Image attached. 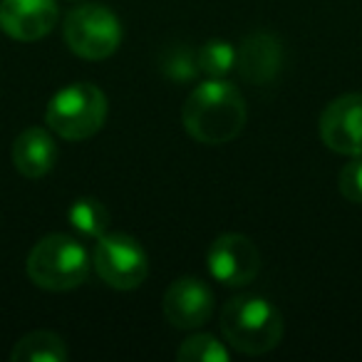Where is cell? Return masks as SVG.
<instances>
[{
    "label": "cell",
    "mask_w": 362,
    "mask_h": 362,
    "mask_svg": "<svg viewBox=\"0 0 362 362\" xmlns=\"http://www.w3.org/2000/svg\"><path fill=\"white\" fill-rule=\"evenodd\" d=\"M236 67L251 85H271L283 67V42L273 33H251L236 50Z\"/></svg>",
    "instance_id": "11"
},
{
    "label": "cell",
    "mask_w": 362,
    "mask_h": 362,
    "mask_svg": "<svg viewBox=\"0 0 362 362\" xmlns=\"http://www.w3.org/2000/svg\"><path fill=\"white\" fill-rule=\"evenodd\" d=\"M107 122V95L92 82H72L52 95L45 124L65 141L92 139Z\"/></svg>",
    "instance_id": "4"
},
{
    "label": "cell",
    "mask_w": 362,
    "mask_h": 362,
    "mask_svg": "<svg viewBox=\"0 0 362 362\" xmlns=\"http://www.w3.org/2000/svg\"><path fill=\"white\" fill-rule=\"evenodd\" d=\"M57 141L50 129L28 127L13 141V166L25 179H42L57 164Z\"/></svg>",
    "instance_id": "12"
},
{
    "label": "cell",
    "mask_w": 362,
    "mask_h": 362,
    "mask_svg": "<svg viewBox=\"0 0 362 362\" xmlns=\"http://www.w3.org/2000/svg\"><path fill=\"white\" fill-rule=\"evenodd\" d=\"M92 266L102 283L115 291H136L149 276V258L141 243L127 233H105L97 238Z\"/></svg>",
    "instance_id": "6"
},
{
    "label": "cell",
    "mask_w": 362,
    "mask_h": 362,
    "mask_svg": "<svg viewBox=\"0 0 362 362\" xmlns=\"http://www.w3.org/2000/svg\"><path fill=\"white\" fill-rule=\"evenodd\" d=\"M67 221L80 236L85 238H100L110 228V211L102 202L92 197L75 199L67 209Z\"/></svg>",
    "instance_id": "14"
},
{
    "label": "cell",
    "mask_w": 362,
    "mask_h": 362,
    "mask_svg": "<svg viewBox=\"0 0 362 362\" xmlns=\"http://www.w3.org/2000/svg\"><path fill=\"white\" fill-rule=\"evenodd\" d=\"M337 192L345 202L362 204V156H350L337 174Z\"/></svg>",
    "instance_id": "17"
},
{
    "label": "cell",
    "mask_w": 362,
    "mask_h": 362,
    "mask_svg": "<svg viewBox=\"0 0 362 362\" xmlns=\"http://www.w3.org/2000/svg\"><path fill=\"white\" fill-rule=\"evenodd\" d=\"M322 144L342 156H362V92L327 102L317 119Z\"/></svg>",
    "instance_id": "8"
},
{
    "label": "cell",
    "mask_w": 362,
    "mask_h": 362,
    "mask_svg": "<svg viewBox=\"0 0 362 362\" xmlns=\"http://www.w3.org/2000/svg\"><path fill=\"white\" fill-rule=\"evenodd\" d=\"M246 100L223 77H209L194 87L181 107V124L202 144L218 146L233 141L246 127Z\"/></svg>",
    "instance_id": "1"
},
{
    "label": "cell",
    "mask_w": 362,
    "mask_h": 362,
    "mask_svg": "<svg viewBox=\"0 0 362 362\" xmlns=\"http://www.w3.org/2000/svg\"><path fill=\"white\" fill-rule=\"evenodd\" d=\"M90 253L77 238L67 233H50L33 246L28 256V278L50 293L75 291L90 278Z\"/></svg>",
    "instance_id": "3"
},
{
    "label": "cell",
    "mask_w": 362,
    "mask_h": 362,
    "mask_svg": "<svg viewBox=\"0 0 362 362\" xmlns=\"http://www.w3.org/2000/svg\"><path fill=\"white\" fill-rule=\"evenodd\" d=\"M197 67L206 77H226L236 67V47L228 40H206L197 52Z\"/></svg>",
    "instance_id": "15"
},
{
    "label": "cell",
    "mask_w": 362,
    "mask_h": 362,
    "mask_svg": "<svg viewBox=\"0 0 362 362\" xmlns=\"http://www.w3.org/2000/svg\"><path fill=\"white\" fill-rule=\"evenodd\" d=\"M62 35L70 47L82 60H107L122 45V23L107 6L100 3H85L67 13Z\"/></svg>",
    "instance_id": "5"
},
{
    "label": "cell",
    "mask_w": 362,
    "mask_h": 362,
    "mask_svg": "<svg viewBox=\"0 0 362 362\" xmlns=\"http://www.w3.org/2000/svg\"><path fill=\"white\" fill-rule=\"evenodd\" d=\"M13 362H65L67 347L60 335L50 330H33L13 345Z\"/></svg>",
    "instance_id": "13"
},
{
    "label": "cell",
    "mask_w": 362,
    "mask_h": 362,
    "mask_svg": "<svg viewBox=\"0 0 362 362\" xmlns=\"http://www.w3.org/2000/svg\"><path fill=\"white\" fill-rule=\"evenodd\" d=\"M60 21L57 0H0V30L18 42L47 37Z\"/></svg>",
    "instance_id": "10"
},
{
    "label": "cell",
    "mask_w": 362,
    "mask_h": 362,
    "mask_svg": "<svg viewBox=\"0 0 362 362\" xmlns=\"http://www.w3.org/2000/svg\"><path fill=\"white\" fill-rule=\"evenodd\" d=\"M206 266L214 281L228 288H243L261 273V251L243 233H221L209 246Z\"/></svg>",
    "instance_id": "7"
},
{
    "label": "cell",
    "mask_w": 362,
    "mask_h": 362,
    "mask_svg": "<svg viewBox=\"0 0 362 362\" xmlns=\"http://www.w3.org/2000/svg\"><path fill=\"white\" fill-rule=\"evenodd\" d=\"M221 332L233 350L266 355L283 340V315L268 298L238 296L221 308Z\"/></svg>",
    "instance_id": "2"
},
{
    "label": "cell",
    "mask_w": 362,
    "mask_h": 362,
    "mask_svg": "<svg viewBox=\"0 0 362 362\" xmlns=\"http://www.w3.org/2000/svg\"><path fill=\"white\" fill-rule=\"evenodd\" d=\"M176 360L179 362H228L231 352L226 350L218 337L209 335V332H199L181 342L176 350Z\"/></svg>",
    "instance_id": "16"
},
{
    "label": "cell",
    "mask_w": 362,
    "mask_h": 362,
    "mask_svg": "<svg viewBox=\"0 0 362 362\" xmlns=\"http://www.w3.org/2000/svg\"><path fill=\"white\" fill-rule=\"evenodd\" d=\"M214 308V291L199 278H176L164 293L161 300V313L166 322L179 330H197L204 322L211 320Z\"/></svg>",
    "instance_id": "9"
}]
</instances>
